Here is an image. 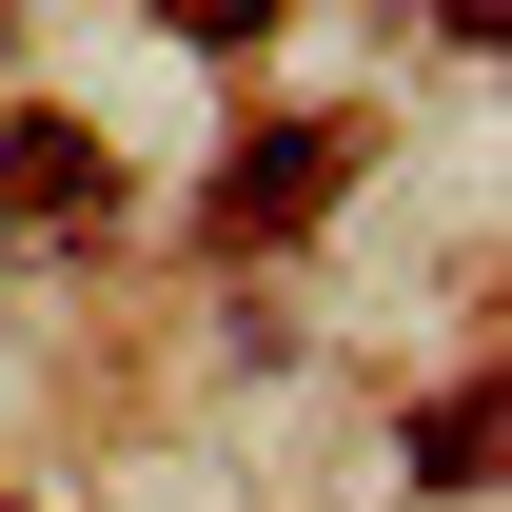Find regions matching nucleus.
Wrapping results in <instances>:
<instances>
[{"label": "nucleus", "instance_id": "f03ea898", "mask_svg": "<svg viewBox=\"0 0 512 512\" xmlns=\"http://www.w3.org/2000/svg\"><path fill=\"white\" fill-rule=\"evenodd\" d=\"M158 20H178V40H256L276 0H158Z\"/></svg>", "mask_w": 512, "mask_h": 512}, {"label": "nucleus", "instance_id": "f257e3e1", "mask_svg": "<svg viewBox=\"0 0 512 512\" xmlns=\"http://www.w3.org/2000/svg\"><path fill=\"white\" fill-rule=\"evenodd\" d=\"M20 197L60 217V197H99V138H60V119H20Z\"/></svg>", "mask_w": 512, "mask_h": 512}]
</instances>
